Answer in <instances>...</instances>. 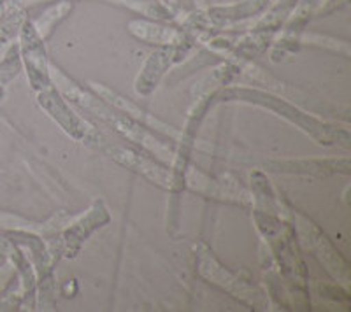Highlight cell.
<instances>
[{"label":"cell","instance_id":"obj_16","mask_svg":"<svg viewBox=\"0 0 351 312\" xmlns=\"http://www.w3.org/2000/svg\"><path fill=\"white\" fill-rule=\"evenodd\" d=\"M21 70V58L18 46H12L4 56V60L0 62V99L4 96L5 86L11 83Z\"/></svg>","mask_w":351,"mask_h":312},{"label":"cell","instance_id":"obj_17","mask_svg":"<svg viewBox=\"0 0 351 312\" xmlns=\"http://www.w3.org/2000/svg\"><path fill=\"white\" fill-rule=\"evenodd\" d=\"M160 4L164 5L165 9H169V12H171L172 16H174L176 12L180 11L181 0H160Z\"/></svg>","mask_w":351,"mask_h":312},{"label":"cell","instance_id":"obj_9","mask_svg":"<svg viewBox=\"0 0 351 312\" xmlns=\"http://www.w3.org/2000/svg\"><path fill=\"white\" fill-rule=\"evenodd\" d=\"M193 44H181V46H164L156 49L155 53L148 56V60L144 62L141 73L137 74L134 88L139 95H152L156 90L158 83L164 79L167 70L174 67L178 62L183 60Z\"/></svg>","mask_w":351,"mask_h":312},{"label":"cell","instance_id":"obj_15","mask_svg":"<svg viewBox=\"0 0 351 312\" xmlns=\"http://www.w3.org/2000/svg\"><path fill=\"white\" fill-rule=\"evenodd\" d=\"M46 0H32V4H43ZM102 2H108V4L120 5V8H127L130 11H136L148 16L149 20H158L164 21L172 18V14L169 12V9H165L160 2H152V0H102Z\"/></svg>","mask_w":351,"mask_h":312},{"label":"cell","instance_id":"obj_12","mask_svg":"<svg viewBox=\"0 0 351 312\" xmlns=\"http://www.w3.org/2000/svg\"><path fill=\"white\" fill-rule=\"evenodd\" d=\"M128 32L146 44H156L160 48L195 42V39L186 30L160 23L158 20H132L128 23Z\"/></svg>","mask_w":351,"mask_h":312},{"label":"cell","instance_id":"obj_11","mask_svg":"<svg viewBox=\"0 0 351 312\" xmlns=\"http://www.w3.org/2000/svg\"><path fill=\"white\" fill-rule=\"evenodd\" d=\"M111 156L118 164L125 165L127 168L134 170V172L141 174L153 184L160 186V188L171 192L172 188V172L171 167L164 165L162 161L153 156L148 151H141L139 149L132 148H116L111 149Z\"/></svg>","mask_w":351,"mask_h":312},{"label":"cell","instance_id":"obj_14","mask_svg":"<svg viewBox=\"0 0 351 312\" xmlns=\"http://www.w3.org/2000/svg\"><path fill=\"white\" fill-rule=\"evenodd\" d=\"M71 11H72L71 0H60V2H56V4L51 5V8L46 9V12H44L43 16L37 18V20H32L34 28H36L37 34H39L44 40L49 39L51 34L55 32V28L60 25V21H64L65 18L71 14Z\"/></svg>","mask_w":351,"mask_h":312},{"label":"cell","instance_id":"obj_13","mask_svg":"<svg viewBox=\"0 0 351 312\" xmlns=\"http://www.w3.org/2000/svg\"><path fill=\"white\" fill-rule=\"evenodd\" d=\"M90 88H92V92L95 93L99 99H102L106 104H109L111 107H114L116 111L123 112L125 116H128L130 120L137 121V123L144 125V127H148V129L153 130V132L162 133V135H165V137L172 135L171 127H167V125L162 123V121L156 120V118H152L148 112L144 111V109H141L139 105L134 104V102H130L128 99H125V96H121L120 93L112 92L111 88H108V86H104V84H100V83H90Z\"/></svg>","mask_w":351,"mask_h":312},{"label":"cell","instance_id":"obj_2","mask_svg":"<svg viewBox=\"0 0 351 312\" xmlns=\"http://www.w3.org/2000/svg\"><path fill=\"white\" fill-rule=\"evenodd\" d=\"M218 102H241V104H252L258 107H265L278 116L285 118L293 123L297 129L302 130L306 135L311 137L322 146L343 144L346 146L350 140L348 130L328 125L318 118L311 116L309 112L300 111L293 104H288L285 99L274 95L271 92H262L256 88H246V86H228L216 93V104Z\"/></svg>","mask_w":351,"mask_h":312},{"label":"cell","instance_id":"obj_8","mask_svg":"<svg viewBox=\"0 0 351 312\" xmlns=\"http://www.w3.org/2000/svg\"><path fill=\"white\" fill-rule=\"evenodd\" d=\"M184 190H192L211 200L227 202V204L241 205V207L252 205V195L230 176H221L215 179L197 168L188 167L184 174Z\"/></svg>","mask_w":351,"mask_h":312},{"label":"cell","instance_id":"obj_5","mask_svg":"<svg viewBox=\"0 0 351 312\" xmlns=\"http://www.w3.org/2000/svg\"><path fill=\"white\" fill-rule=\"evenodd\" d=\"M37 104L43 109L53 121H55L69 137L80 142H93L100 139L99 132L88 125L84 118H81L74 109L71 107V102L62 95V92L55 84L46 90H40L36 93Z\"/></svg>","mask_w":351,"mask_h":312},{"label":"cell","instance_id":"obj_1","mask_svg":"<svg viewBox=\"0 0 351 312\" xmlns=\"http://www.w3.org/2000/svg\"><path fill=\"white\" fill-rule=\"evenodd\" d=\"M253 220L258 233L267 242L269 255L274 261V267H278L276 270L287 283L290 300H293L291 307L307 311L311 307L307 296V268L300 257L295 226L288 223L285 218L272 216L255 209H253Z\"/></svg>","mask_w":351,"mask_h":312},{"label":"cell","instance_id":"obj_4","mask_svg":"<svg viewBox=\"0 0 351 312\" xmlns=\"http://www.w3.org/2000/svg\"><path fill=\"white\" fill-rule=\"evenodd\" d=\"M111 221L108 207L102 200L93 202V205L86 211V214L77 218L76 221L67 223L58 233H55V239L48 244L49 252H51L53 260L58 258H74L83 248L84 240L102 229L104 224Z\"/></svg>","mask_w":351,"mask_h":312},{"label":"cell","instance_id":"obj_6","mask_svg":"<svg viewBox=\"0 0 351 312\" xmlns=\"http://www.w3.org/2000/svg\"><path fill=\"white\" fill-rule=\"evenodd\" d=\"M287 214H290L293 220H295V232L302 237V240L307 244V248L311 249L313 255L322 260V263H325V267L334 274L335 277L339 279L348 281L350 279V263H348L346 258L343 255H339V251L334 248V244L330 242L327 235L322 232L318 224L307 218L306 214H302L300 211L291 207L287 202Z\"/></svg>","mask_w":351,"mask_h":312},{"label":"cell","instance_id":"obj_3","mask_svg":"<svg viewBox=\"0 0 351 312\" xmlns=\"http://www.w3.org/2000/svg\"><path fill=\"white\" fill-rule=\"evenodd\" d=\"M195 267L197 274L206 283L216 286L221 291H227L232 298L239 300L246 307L253 311H263L267 307V296L253 283V279L241 272L228 270L225 265L219 263L211 248L204 242L195 248Z\"/></svg>","mask_w":351,"mask_h":312},{"label":"cell","instance_id":"obj_7","mask_svg":"<svg viewBox=\"0 0 351 312\" xmlns=\"http://www.w3.org/2000/svg\"><path fill=\"white\" fill-rule=\"evenodd\" d=\"M21 58V67H25L28 76V83L32 86L34 93L53 86L51 64L46 55L44 39L37 34L30 18L21 23L20 27V46H18Z\"/></svg>","mask_w":351,"mask_h":312},{"label":"cell","instance_id":"obj_10","mask_svg":"<svg viewBox=\"0 0 351 312\" xmlns=\"http://www.w3.org/2000/svg\"><path fill=\"white\" fill-rule=\"evenodd\" d=\"M267 172L287 174V176L328 177L334 174H350V158H290V160H271L263 165Z\"/></svg>","mask_w":351,"mask_h":312},{"label":"cell","instance_id":"obj_18","mask_svg":"<svg viewBox=\"0 0 351 312\" xmlns=\"http://www.w3.org/2000/svg\"><path fill=\"white\" fill-rule=\"evenodd\" d=\"M195 2H199L200 5H206V2H208V0H195Z\"/></svg>","mask_w":351,"mask_h":312}]
</instances>
